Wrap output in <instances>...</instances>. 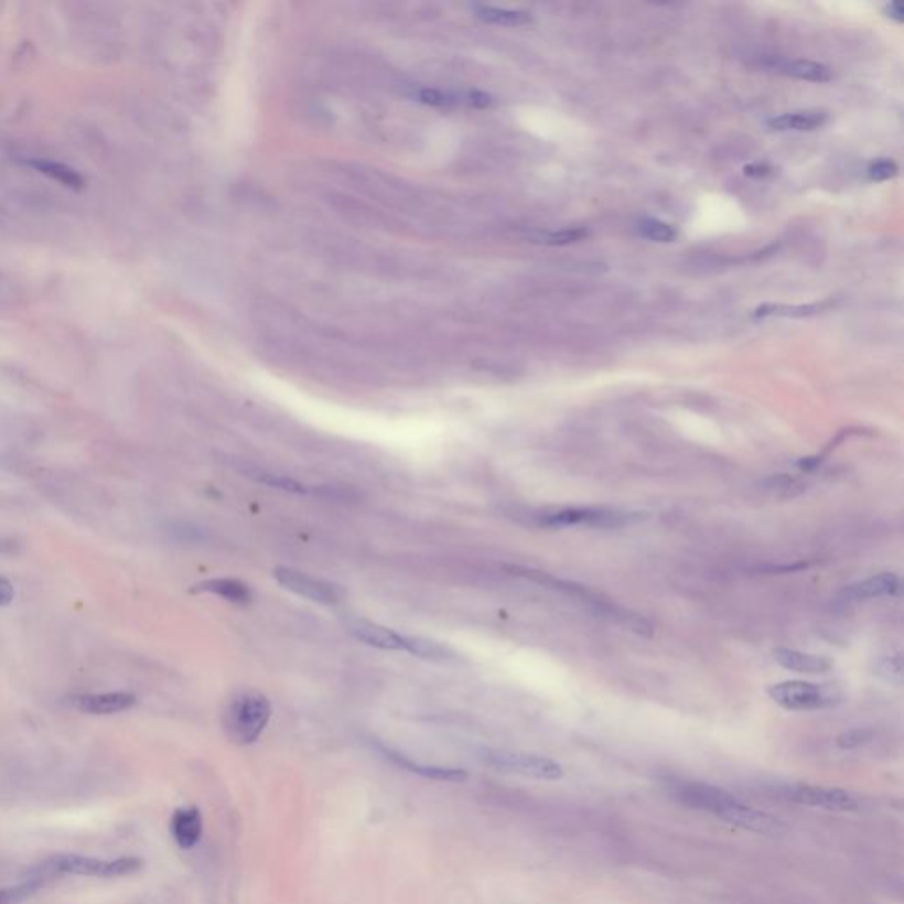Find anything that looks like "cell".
I'll use <instances>...</instances> for the list:
<instances>
[{"instance_id": "obj_1", "label": "cell", "mask_w": 904, "mask_h": 904, "mask_svg": "<svg viewBox=\"0 0 904 904\" xmlns=\"http://www.w3.org/2000/svg\"><path fill=\"white\" fill-rule=\"evenodd\" d=\"M665 788L666 794L674 798L675 803L714 816L732 827L756 833L779 832V818L747 806L741 798L719 786L709 785L703 781L669 777L665 781Z\"/></svg>"}, {"instance_id": "obj_2", "label": "cell", "mask_w": 904, "mask_h": 904, "mask_svg": "<svg viewBox=\"0 0 904 904\" xmlns=\"http://www.w3.org/2000/svg\"><path fill=\"white\" fill-rule=\"evenodd\" d=\"M271 714V701L266 695L255 689L237 691L223 710V730L234 744H254L266 730Z\"/></svg>"}, {"instance_id": "obj_3", "label": "cell", "mask_w": 904, "mask_h": 904, "mask_svg": "<svg viewBox=\"0 0 904 904\" xmlns=\"http://www.w3.org/2000/svg\"><path fill=\"white\" fill-rule=\"evenodd\" d=\"M143 869V860L137 857H120V859H98V857L76 855V853H61L45 860L43 864L32 869L31 873L45 878L46 882H54L63 874L89 878H125Z\"/></svg>"}, {"instance_id": "obj_4", "label": "cell", "mask_w": 904, "mask_h": 904, "mask_svg": "<svg viewBox=\"0 0 904 904\" xmlns=\"http://www.w3.org/2000/svg\"><path fill=\"white\" fill-rule=\"evenodd\" d=\"M768 697L783 709L792 712H815V710L832 709L842 700L841 691L829 684L788 682L774 684L768 688Z\"/></svg>"}, {"instance_id": "obj_5", "label": "cell", "mask_w": 904, "mask_h": 904, "mask_svg": "<svg viewBox=\"0 0 904 904\" xmlns=\"http://www.w3.org/2000/svg\"><path fill=\"white\" fill-rule=\"evenodd\" d=\"M648 518L647 513H627V510L601 509V507H568L539 516L542 527H590L622 528L638 525Z\"/></svg>"}, {"instance_id": "obj_6", "label": "cell", "mask_w": 904, "mask_h": 904, "mask_svg": "<svg viewBox=\"0 0 904 904\" xmlns=\"http://www.w3.org/2000/svg\"><path fill=\"white\" fill-rule=\"evenodd\" d=\"M480 758L488 767L513 774V776L539 781H559L563 777V768L559 762L546 758V756H539V754L484 747L480 751Z\"/></svg>"}, {"instance_id": "obj_7", "label": "cell", "mask_w": 904, "mask_h": 904, "mask_svg": "<svg viewBox=\"0 0 904 904\" xmlns=\"http://www.w3.org/2000/svg\"><path fill=\"white\" fill-rule=\"evenodd\" d=\"M783 794L792 803L821 809V811L851 812L857 811L860 807L855 795L850 794L848 789L832 788V786L792 785L786 786Z\"/></svg>"}, {"instance_id": "obj_8", "label": "cell", "mask_w": 904, "mask_h": 904, "mask_svg": "<svg viewBox=\"0 0 904 904\" xmlns=\"http://www.w3.org/2000/svg\"><path fill=\"white\" fill-rule=\"evenodd\" d=\"M275 578L281 586L295 592L301 598L310 599L313 603L337 604L342 599V590L329 581L311 577L308 572L292 568H276Z\"/></svg>"}, {"instance_id": "obj_9", "label": "cell", "mask_w": 904, "mask_h": 904, "mask_svg": "<svg viewBox=\"0 0 904 904\" xmlns=\"http://www.w3.org/2000/svg\"><path fill=\"white\" fill-rule=\"evenodd\" d=\"M137 703V697L131 692H85L73 695L69 706L78 712L90 715H111L125 712Z\"/></svg>"}, {"instance_id": "obj_10", "label": "cell", "mask_w": 904, "mask_h": 904, "mask_svg": "<svg viewBox=\"0 0 904 904\" xmlns=\"http://www.w3.org/2000/svg\"><path fill=\"white\" fill-rule=\"evenodd\" d=\"M346 625L355 638L368 643L369 647L381 648V650H405V634L396 633L377 622L351 618Z\"/></svg>"}, {"instance_id": "obj_11", "label": "cell", "mask_w": 904, "mask_h": 904, "mask_svg": "<svg viewBox=\"0 0 904 904\" xmlns=\"http://www.w3.org/2000/svg\"><path fill=\"white\" fill-rule=\"evenodd\" d=\"M378 751H380L387 760L398 765V767L405 768V771L412 772V774H417V776L426 777V779H433V781H445V783H462L469 777L465 771H460V768H442V767H430V765H424V763H417L413 760L407 758L405 754L398 753V751L389 750L386 745L377 744Z\"/></svg>"}, {"instance_id": "obj_12", "label": "cell", "mask_w": 904, "mask_h": 904, "mask_svg": "<svg viewBox=\"0 0 904 904\" xmlns=\"http://www.w3.org/2000/svg\"><path fill=\"white\" fill-rule=\"evenodd\" d=\"M202 830H204V824H202V815L196 807H181L173 812L170 832L182 850L196 847L202 838Z\"/></svg>"}, {"instance_id": "obj_13", "label": "cell", "mask_w": 904, "mask_h": 904, "mask_svg": "<svg viewBox=\"0 0 904 904\" xmlns=\"http://www.w3.org/2000/svg\"><path fill=\"white\" fill-rule=\"evenodd\" d=\"M23 163L36 170L41 175H45L50 181L58 182L61 186L72 191H82L85 187V179L78 170L72 169L63 161L46 160V158H28Z\"/></svg>"}, {"instance_id": "obj_14", "label": "cell", "mask_w": 904, "mask_h": 904, "mask_svg": "<svg viewBox=\"0 0 904 904\" xmlns=\"http://www.w3.org/2000/svg\"><path fill=\"white\" fill-rule=\"evenodd\" d=\"M900 578L892 572H883L878 577L868 578V580L847 586L844 595L853 601H860V599L889 598V595L900 594Z\"/></svg>"}, {"instance_id": "obj_15", "label": "cell", "mask_w": 904, "mask_h": 904, "mask_svg": "<svg viewBox=\"0 0 904 904\" xmlns=\"http://www.w3.org/2000/svg\"><path fill=\"white\" fill-rule=\"evenodd\" d=\"M193 592H208L234 604H249L254 601V592L246 583L236 578H214L205 580L193 586Z\"/></svg>"}, {"instance_id": "obj_16", "label": "cell", "mask_w": 904, "mask_h": 904, "mask_svg": "<svg viewBox=\"0 0 904 904\" xmlns=\"http://www.w3.org/2000/svg\"><path fill=\"white\" fill-rule=\"evenodd\" d=\"M774 659H776L777 665L789 669V671H797V674L821 675L827 674L832 668V663L825 659V657L789 650V648H777L774 652Z\"/></svg>"}, {"instance_id": "obj_17", "label": "cell", "mask_w": 904, "mask_h": 904, "mask_svg": "<svg viewBox=\"0 0 904 904\" xmlns=\"http://www.w3.org/2000/svg\"><path fill=\"white\" fill-rule=\"evenodd\" d=\"M829 120L825 111H794V114H783L768 120V126L776 131H812L821 128Z\"/></svg>"}, {"instance_id": "obj_18", "label": "cell", "mask_w": 904, "mask_h": 904, "mask_svg": "<svg viewBox=\"0 0 904 904\" xmlns=\"http://www.w3.org/2000/svg\"><path fill=\"white\" fill-rule=\"evenodd\" d=\"M405 652L421 657V659L434 660V663H449V660L458 659L456 652H452L442 643L421 638V636H407V634H405Z\"/></svg>"}, {"instance_id": "obj_19", "label": "cell", "mask_w": 904, "mask_h": 904, "mask_svg": "<svg viewBox=\"0 0 904 904\" xmlns=\"http://www.w3.org/2000/svg\"><path fill=\"white\" fill-rule=\"evenodd\" d=\"M475 14L483 22L504 25V28H521V25L532 23V17L527 11L502 10V8H492V6H475Z\"/></svg>"}, {"instance_id": "obj_20", "label": "cell", "mask_w": 904, "mask_h": 904, "mask_svg": "<svg viewBox=\"0 0 904 904\" xmlns=\"http://www.w3.org/2000/svg\"><path fill=\"white\" fill-rule=\"evenodd\" d=\"M49 883L45 878L29 873V876L23 878L17 885L0 889V904H22L23 901L31 900L32 895H36L41 889H45Z\"/></svg>"}, {"instance_id": "obj_21", "label": "cell", "mask_w": 904, "mask_h": 904, "mask_svg": "<svg viewBox=\"0 0 904 904\" xmlns=\"http://www.w3.org/2000/svg\"><path fill=\"white\" fill-rule=\"evenodd\" d=\"M781 73L794 76L798 80L816 82V84H825L832 78V72L829 67L820 63H811V61H786L779 64Z\"/></svg>"}, {"instance_id": "obj_22", "label": "cell", "mask_w": 904, "mask_h": 904, "mask_svg": "<svg viewBox=\"0 0 904 904\" xmlns=\"http://www.w3.org/2000/svg\"><path fill=\"white\" fill-rule=\"evenodd\" d=\"M829 306L827 302L821 304H798V306H786V304H762L754 311L756 319L762 316H786V319H806V316L818 315L825 308Z\"/></svg>"}, {"instance_id": "obj_23", "label": "cell", "mask_w": 904, "mask_h": 904, "mask_svg": "<svg viewBox=\"0 0 904 904\" xmlns=\"http://www.w3.org/2000/svg\"><path fill=\"white\" fill-rule=\"evenodd\" d=\"M873 674L885 680L886 684L901 686L903 684V659H901L900 654L878 657L873 663Z\"/></svg>"}, {"instance_id": "obj_24", "label": "cell", "mask_w": 904, "mask_h": 904, "mask_svg": "<svg viewBox=\"0 0 904 904\" xmlns=\"http://www.w3.org/2000/svg\"><path fill=\"white\" fill-rule=\"evenodd\" d=\"M639 236L654 243H674L677 239V230L668 223L659 222L654 217H645L638 223Z\"/></svg>"}, {"instance_id": "obj_25", "label": "cell", "mask_w": 904, "mask_h": 904, "mask_svg": "<svg viewBox=\"0 0 904 904\" xmlns=\"http://www.w3.org/2000/svg\"><path fill=\"white\" fill-rule=\"evenodd\" d=\"M589 236L585 228H568V230L539 232L534 239L545 246H568L580 243Z\"/></svg>"}, {"instance_id": "obj_26", "label": "cell", "mask_w": 904, "mask_h": 904, "mask_svg": "<svg viewBox=\"0 0 904 904\" xmlns=\"http://www.w3.org/2000/svg\"><path fill=\"white\" fill-rule=\"evenodd\" d=\"M255 477L260 483L269 484L272 488L284 489V492L290 493H306V486H302L301 483L298 481L290 480V477H284V475H276L269 474V472H255Z\"/></svg>"}, {"instance_id": "obj_27", "label": "cell", "mask_w": 904, "mask_h": 904, "mask_svg": "<svg viewBox=\"0 0 904 904\" xmlns=\"http://www.w3.org/2000/svg\"><path fill=\"white\" fill-rule=\"evenodd\" d=\"M897 175V164L892 160H876L868 166V177L874 182L889 181Z\"/></svg>"}, {"instance_id": "obj_28", "label": "cell", "mask_w": 904, "mask_h": 904, "mask_svg": "<svg viewBox=\"0 0 904 904\" xmlns=\"http://www.w3.org/2000/svg\"><path fill=\"white\" fill-rule=\"evenodd\" d=\"M871 739H873V732H869V730H850V732L839 735L836 742H838L841 750H857V747L868 744Z\"/></svg>"}, {"instance_id": "obj_29", "label": "cell", "mask_w": 904, "mask_h": 904, "mask_svg": "<svg viewBox=\"0 0 904 904\" xmlns=\"http://www.w3.org/2000/svg\"><path fill=\"white\" fill-rule=\"evenodd\" d=\"M14 586L8 578L0 577V606L13 603Z\"/></svg>"}, {"instance_id": "obj_30", "label": "cell", "mask_w": 904, "mask_h": 904, "mask_svg": "<svg viewBox=\"0 0 904 904\" xmlns=\"http://www.w3.org/2000/svg\"><path fill=\"white\" fill-rule=\"evenodd\" d=\"M20 551V542L13 537L0 536V555H17Z\"/></svg>"}, {"instance_id": "obj_31", "label": "cell", "mask_w": 904, "mask_h": 904, "mask_svg": "<svg viewBox=\"0 0 904 904\" xmlns=\"http://www.w3.org/2000/svg\"><path fill=\"white\" fill-rule=\"evenodd\" d=\"M13 299H14L13 284H11L10 280H6L4 275H0V304H4V302L13 301Z\"/></svg>"}, {"instance_id": "obj_32", "label": "cell", "mask_w": 904, "mask_h": 904, "mask_svg": "<svg viewBox=\"0 0 904 904\" xmlns=\"http://www.w3.org/2000/svg\"><path fill=\"white\" fill-rule=\"evenodd\" d=\"M886 13H889V17L894 19L895 22H903L904 20V10L900 2H892V4L886 8Z\"/></svg>"}, {"instance_id": "obj_33", "label": "cell", "mask_w": 904, "mask_h": 904, "mask_svg": "<svg viewBox=\"0 0 904 904\" xmlns=\"http://www.w3.org/2000/svg\"><path fill=\"white\" fill-rule=\"evenodd\" d=\"M0 222H2V211H0Z\"/></svg>"}]
</instances>
